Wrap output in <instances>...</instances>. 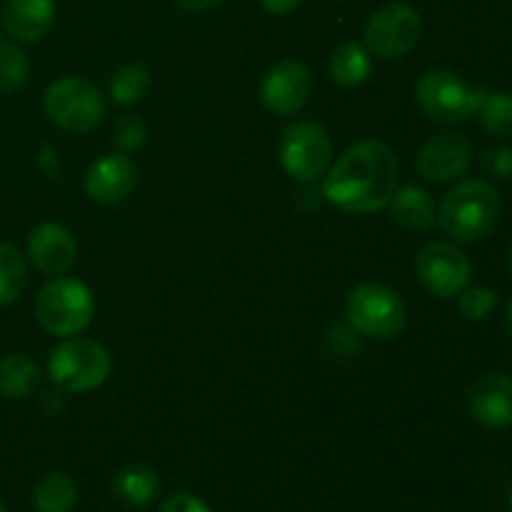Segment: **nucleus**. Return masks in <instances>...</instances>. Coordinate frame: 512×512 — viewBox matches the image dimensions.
<instances>
[{
    "label": "nucleus",
    "instance_id": "1",
    "mask_svg": "<svg viewBox=\"0 0 512 512\" xmlns=\"http://www.w3.org/2000/svg\"><path fill=\"white\" fill-rule=\"evenodd\" d=\"M398 158L383 140H360L350 145L323 180V195L353 215L378 213L388 208L398 190Z\"/></svg>",
    "mask_w": 512,
    "mask_h": 512
},
{
    "label": "nucleus",
    "instance_id": "2",
    "mask_svg": "<svg viewBox=\"0 0 512 512\" xmlns=\"http://www.w3.org/2000/svg\"><path fill=\"white\" fill-rule=\"evenodd\" d=\"M503 213V200L493 183L483 178L460 180L438 208V225L450 240L475 245L495 233Z\"/></svg>",
    "mask_w": 512,
    "mask_h": 512
},
{
    "label": "nucleus",
    "instance_id": "3",
    "mask_svg": "<svg viewBox=\"0 0 512 512\" xmlns=\"http://www.w3.org/2000/svg\"><path fill=\"white\" fill-rule=\"evenodd\" d=\"M485 95L488 90L470 85L463 75L445 68L428 70L415 85V100L420 110L440 125H460L478 115Z\"/></svg>",
    "mask_w": 512,
    "mask_h": 512
},
{
    "label": "nucleus",
    "instance_id": "4",
    "mask_svg": "<svg viewBox=\"0 0 512 512\" xmlns=\"http://www.w3.org/2000/svg\"><path fill=\"white\" fill-rule=\"evenodd\" d=\"M345 315L355 333L375 340H395L408 328V305L398 290L383 283L355 285L345 300Z\"/></svg>",
    "mask_w": 512,
    "mask_h": 512
},
{
    "label": "nucleus",
    "instance_id": "5",
    "mask_svg": "<svg viewBox=\"0 0 512 512\" xmlns=\"http://www.w3.org/2000/svg\"><path fill=\"white\" fill-rule=\"evenodd\" d=\"M95 315V300L88 285L75 278H58L43 285L35 298V318L45 333L55 338H75L83 333Z\"/></svg>",
    "mask_w": 512,
    "mask_h": 512
},
{
    "label": "nucleus",
    "instance_id": "6",
    "mask_svg": "<svg viewBox=\"0 0 512 512\" xmlns=\"http://www.w3.org/2000/svg\"><path fill=\"white\" fill-rule=\"evenodd\" d=\"M113 358L108 348L90 338H65L50 350L48 375L65 393H90L108 380Z\"/></svg>",
    "mask_w": 512,
    "mask_h": 512
},
{
    "label": "nucleus",
    "instance_id": "7",
    "mask_svg": "<svg viewBox=\"0 0 512 512\" xmlns=\"http://www.w3.org/2000/svg\"><path fill=\"white\" fill-rule=\"evenodd\" d=\"M45 115L60 130L83 135L98 128L105 115V100L90 80L60 78L48 85L43 98Z\"/></svg>",
    "mask_w": 512,
    "mask_h": 512
},
{
    "label": "nucleus",
    "instance_id": "8",
    "mask_svg": "<svg viewBox=\"0 0 512 512\" xmlns=\"http://www.w3.org/2000/svg\"><path fill=\"white\" fill-rule=\"evenodd\" d=\"M280 163L298 183H315L323 178L333 160V143L328 130L315 120H295L280 135Z\"/></svg>",
    "mask_w": 512,
    "mask_h": 512
},
{
    "label": "nucleus",
    "instance_id": "9",
    "mask_svg": "<svg viewBox=\"0 0 512 512\" xmlns=\"http://www.w3.org/2000/svg\"><path fill=\"white\" fill-rule=\"evenodd\" d=\"M423 35L420 13L408 3H388L365 23V48L383 60H398L413 53Z\"/></svg>",
    "mask_w": 512,
    "mask_h": 512
},
{
    "label": "nucleus",
    "instance_id": "10",
    "mask_svg": "<svg viewBox=\"0 0 512 512\" xmlns=\"http://www.w3.org/2000/svg\"><path fill=\"white\" fill-rule=\"evenodd\" d=\"M415 273L430 295L440 300L458 298L473 278V263L455 243L435 240L415 258Z\"/></svg>",
    "mask_w": 512,
    "mask_h": 512
},
{
    "label": "nucleus",
    "instance_id": "11",
    "mask_svg": "<svg viewBox=\"0 0 512 512\" xmlns=\"http://www.w3.org/2000/svg\"><path fill=\"white\" fill-rule=\"evenodd\" d=\"M310 93H313V75L300 60H280L260 83V100L265 110L280 118L300 113L310 100Z\"/></svg>",
    "mask_w": 512,
    "mask_h": 512
},
{
    "label": "nucleus",
    "instance_id": "12",
    "mask_svg": "<svg viewBox=\"0 0 512 512\" xmlns=\"http://www.w3.org/2000/svg\"><path fill=\"white\" fill-rule=\"evenodd\" d=\"M473 165V148L463 135L440 133L425 140L415 158V168L430 183H453Z\"/></svg>",
    "mask_w": 512,
    "mask_h": 512
},
{
    "label": "nucleus",
    "instance_id": "13",
    "mask_svg": "<svg viewBox=\"0 0 512 512\" xmlns=\"http://www.w3.org/2000/svg\"><path fill=\"white\" fill-rule=\"evenodd\" d=\"M138 165L128 155H103L85 173V193L98 205H118L138 188Z\"/></svg>",
    "mask_w": 512,
    "mask_h": 512
},
{
    "label": "nucleus",
    "instance_id": "14",
    "mask_svg": "<svg viewBox=\"0 0 512 512\" xmlns=\"http://www.w3.org/2000/svg\"><path fill=\"white\" fill-rule=\"evenodd\" d=\"M28 258L38 273L48 278L65 275L78 258V243L73 233L60 223H43L33 228L28 238Z\"/></svg>",
    "mask_w": 512,
    "mask_h": 512
},
{
    "label": "nucleus",
    "instance_id": "15",
    "mask_svg": "<svg viewBox=\"0 0 512 512\" xmlns=\"http://www.w3.org/2000/svg\"><path fill=\"white\" fill-rule=\"evenodd\" d=\"M468 410L483 428H512V375H480L468 390Z\"/></svg>",
    "mask_w": 512,
    "mask_h": 512
},
{
    "label": "nucleus",
    "instance_id": "16",
    "mask_svg": "<svg viewBox=\"0 0 512 512\" xmlns=\"http://www.w3.org/2000/svg\"><path fill=\"white\" fill-rule=\"evenodd\" d=\"M55 23V0H8L3 25L18 43H38Z\"/></svg>",
    "mask_w": 512,
    "mask_h": 512
},
{
    "label": "nucleus",
    "instance_id": "17",
    "mask_svg": "<svg viewBox=\"0 0 512 512\" xmlns=\"http://www.w3.org/2000/svg\"><path fill=\"white\" fill-rule=\"evenodd\" d=\"M388 208L393 223L410 230V233H428L435 225V218H438V210H435L430 193L425 188H418V185H405V188L395 190Z\"/></svg>",
    "mask_w": 512,
    "mask_h": 512
},
{
    "label": "nucleus",
    "instance_id": "18",
    "mask_svg": "<svg viewBox=\"0 0 512 512\" xmlns=\"http://www.w3.org/2000/svg\"><path fill=\"white\" fill-rule=\"evenodd\" d=\"M160 493V475L148 465H125L113 478V495L128 508H148Z\"/></svg>",
    "mask_w": 512,
    "mask_h": 512
},
{
    "label": "nucleus",
    "instance_id": "19",
    "mask_svg": "<svg viewBox=\"0 0 512 512\" xmlns=\"http://www.w3.org/2000/svg\"><path fill=\"white\" fill-rule=\"evenodd\" d=\"M40 385V368L25 353H8L0 358V395L8 400H23Z\"/></svg>",
    "mask_w": 512,
    "mask_h": 512
},
{
    "label": "nucleus",
    "instance_id": "20",
    "mask_svg": "<svg viewBox=\"0 0 512 512\" xmlns=\"http://www.w3.org/2000/svg\"><path fill=\"white\" fill-rule=\"evenodd\" d=\"M333 80L343 88H358L373 75V55L360 43H343L333 50L328 60Z\"/></svg>",
    "mask_w": 512,
    "mask_h": 512
},
{
    "label": "nucleus",
    "instance_id": "21",
    "mask_svg": "<svg viewBox=\"0 0 512 512\" xmlns=\"http://www.w3.org/2000/svg\"><path fill=\"white\" fill-rule=\"evenodd\" d=\"M78 503V485L68 473H48L33 490V505L38 512H73Z\"/></svg>",
    "mask_w": 512,
    "mask_h": 512
},
{
    "label": "nucleus",
    "instance_id": "22",
    "mask_svg": "<svg viewBox=\"0 0 512 512\" xmlns=\"http://www.w3.org/2000/svg\"><path fill=\"white\" fill-rule=\"evenodd\" d=\"M28 283V265L15 245L0 243V308L15 303Z\"/></svg>",
    "mask_w": 512,
    "mask_h": 512
},
{
    "label": "nucleus",
    "instance_id": "23",
    "mask_svg": "<svg viewBox=\"0 0 512 512\" xmlns=\"http://www.w3.org/2000/svg\"><path fill=\"white\" fill-rule=\"evenodd\" d=\"M150 85H153V80H150L148 68L140 63H130L115 70L108 85V95L118 105H135L148 95Z\"/></svg>",
    "mask_w": 512,
    "mask_h": 512
},
{
    "label": "nucleus",
    "instance_id": "24",
    "mask_svg": "<svg viewBox=\"0 0 512 512\" xmlns=\"http://www.w3.org/2000/svg\"><path fill=\"white\" fill-rule=\"evenodd\" d=\"M480 125L488 135L512 140V93H488L478 110Z\"/></svg>",
    "mask_w": 512,
    "mask_h": 512
},
{
    "label": "nucleus",
    "instance_id": "25",
    "mask_svg": "<svg viewBox=\"0 0 512 512\" xmlns=\"http://www.w3.org/2000/svg\"><path fill=\"white\" fill-rule=\"evenodd\" d=\"M30 60L18 45L0 43V95H13L28 83Z\"/></svg>",
    "mask_w": 512,
    "mask_h": 512
},
{
    "label": "nucleus",
    "instance_id": "26",
    "mask_svg": "<svg viewBox=\"0 0 512 512\" xmlns=\"http://www.w3.org/2000/svg\"><path fill=\"white\" fill-rule=\"evenodd\" d=\"M500 298L498 290L485 288V285H475V288H465L458 295V310L465 320L470 323H480V320L490 318L493 310L498 308Z\"/></svg>",
    "mask_w": 512,
    "mask_h": 512
},
{
    "label": "nucleus",
    "instance_id": "27",
    "mask_svg": "<svg viewBox=\"0 0 512 512\" xmlns=\"http://www.w3.org/2000/svg\"><path fill=\"white\" fill-rule=\"evenodd\" d=\"M145 140H148V128H145L143 120L138 115H123V118L115 120L113 125V143L120 150L130 153V150L143 148Z\"/></svg>",
    "mask_w": 512,
    "mask_h": 512
},
{
    "label": "nucleus",
    "instance_id": "28",
    "mask_svg": "<svg viewBox=\"0 0 512 512\" xmlns=\"http://www.w3.org/2000/svg\"><path fill=\"white\" fill-rule=\"evenodd\" d=\"M480 165H483L490 178L512 180V148H505V145L485 148L483 155H480Z\"/></svg>",
    "mask_w": 512,
    "mask_h": 512
},
{
    "label": "nucleus",
    "instance_id": "29",
    "mask_svg": "<svg viewBox=\"0 0 512 512\" xmlns=\"http://www.w3.org/2000/svg\"><path fill=\"white\" fill-rule=\"evenodd\" d=\"M158 512H210L208 505L193 493H175L160 505Z\"/></svg>",
    "mask_w": 512,
    "mask_h": 512
},
{
    "label": "nucleus",
    "instance_id": "30",
    "mask_svg": "<svg viewBox=\"0 0 512 512\" xmlns=\"http://www.w3.org/2000/svg\"><path fill=\"white\" fill-rule=\"evenodd\" d=\"M260 5L273 15H288L298 8L300 0H260Z\"/></svg>",
    "mask_w": 512,
    "mask_h": 512
},
{
    "label": "nucleus",
    "instance_id": "31",
    "mask_svg": "<svg viewBox=\"0 0 512 512\" xmlns=\"http://www.w3.org/2000/svg\"><path fill=\"white\" fill-rule=\"evenodd\" d=\"M223 0H175V5L183 10H190V13H200V10H210L215 5H220Z\"/></svg>",
    "mask_w": 512,
    "mask_h": 512
},
{
    "label": "nucleus",
    "instance_id": "32",
    "mask_svg": "<svg viewBox=\"0 0 512 512\" xmlns=\"http://www.w3.org/2000/svg\"><path fill=\"white\" fill-rule=\"evenodd\" d=\"M505 333H508L512 340V298L508 300V305H505Z\"/></svg>",
    "mask_w": 512,
    "mask_h": 512
},
{
    "label": "nucleus",
    "instance_id": "33",
    "mask_svg": "<svg viewBox=\"0 0 512 512\" xmlns=\"http://www.w3.org/2000/svg\"><path fill=\"white\" fill-rule=\"evenodd\" d=\"M508 270H510V275H512V245H510V253H508Z\"/></svg>",
    "mask_w": 512,
    "mask_h": 512
},
{
    "label": "nucleus",
    "instance_id": "34",
    "mask_svg": "<svg viewBox=\"0 0 512 512\" xmlns=\"http://www.w3.org/2000/svg\"><path fill=\"white\" fill-rule=\"evenodd\" d=\"M0 512H8V510H5V505H3V503H0Z\"/></svg>",
    "mask_w": 512,
    "mask_h": 512
},
{
    "label": "nucleus",
    "instance_id": "35",
    "mask_svg": "<svg viewBox=\"0 0 512 512\" xmlns=\"http://www.w3.org/2000/svg\"><path fill=\"white\" fill-rule=\"evenodd\" d=\"M510 510H512V490H510Z\"/></svg>",
    "mask_w": 512,
    "mask_h": 512
}]
</instances>
